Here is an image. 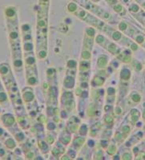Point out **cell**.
I'll return each mask as SVG.
<instances>
[{"mask_svg": "<svg viewBox=\"0 0 145 160\" xmlns=\"http://www.w3.org/2000/svg\"><path fill=\"white\" fill-rule=\"evenodd\" d=\"M5 16L7 18L8 35L12 51L13 66L15 71H20L23 69V62L22 58V46L18 32L17 8L15 7H8L5 9Z\"/></svg>", "mask_w": 145, "mask_h": 160, "instance_id": "cell-1", "label": "cell"}, {"mask_svg": "<svg viewBox=\"0 0 145 160\" xmlns=\"http://www.w3.org/2000/svg\"><path fill=\"white\" fill-rule=\"evenodd\" d=\"M2 122L6 128H10L15 123V118L10 114H5L2 116Z\"/></svg>", "mask_w": 145, "mask_h": 160, "instance_id": "cell-2", "label": "cell"}, {"mask_svg": "<svg viewBox=\"0 0 145 160\" xmlns=\"http://www.w3.org/2000/svg\"><path fill=\"white\" fill-rule=\"evenodd\" d=\"M23 99L24 102H31L33 99H34V95L31 91H28L27 88L23 90L22 94Z\"/></svg>", "mask_w": 145, "mask_h": 160, "instance_id": "cell-3", "label": "cell"}, {"mask_svg": "<svg viewBox=\"0 0 145 160\" xmlns=\"http://www.w3.org/2000/svg\"><path fill=\"white\" fill-rule=\"evenodd\" d=\"M8 102V95L6 94L4 91L3 88V85L0 82V105L5 106L6 103Z\"/></svg>", "mask_w": 145, "mask_h": 160, "instance_id": "cell-4", "label": "cell"}, {"mask_svg": "<svg viewBox=\"0 0 145 160\" xmlns=\"http://www.w3.org/2000/svg\"><path fill=\"white\" fill-rule=\"evenodd\" d=\"M4 145L10 150H13L14 148L16 147V143H15V141L12 138H8V139L6 140L4 142Z\"/></svg>", "mask_w": 145, "mask_h": 160, "instance_id": "cell-5", "label": "cell"}, {"mask_svg": "<svg viewBox=\"0 0 145 160\" xmlns=\"http://www.w3.org/2000/svg\"><path fill=\"white\" fill-rule=\"evenodd\" d=\"M107 63V59L106 57L100 56L98 59V66L100 68H104Z\"/></svg>", "mask_w": 145, "mask_h": 160, "instance_id": "cell-6", "label": "cell"}, {"mask_svg": "<svg viewBox=\"0 0 145 160\" xmlns=\"http://www.w3.org/2000/svg\"><path fill=\"white\" fill-rule=\"evenodd\" d=\"M67 9H68V11L70 12H75L77 11V9H78V7L74 2H70L68 4V6H67Z\"/></svg>", "mask_w": 145, "mask_h": 160, "instance_id": "cell-7", "label": "cell"}, {"mask_svg": "<svg viewBox=\"0 0 145 160\" xmlns=\"http://www.w3.org/2000/svg\"><path fill=\"white\" fill-rule=\"evenodd\" d=\"M121 78L123 79H128L130 78V72L128 70H123L121 72Z\"/></svg>", "mask_w": 145, "mask_h": 160, "instance_id": "cell-8", "label": "cell"}, {"mask_svg": "<svg viewBox=\"0 0 145 160\" xmlns=\"http://www.w3.org/2000/svg\"><path fill=\"white\" fill-rule=\"evenodd\" d=\"M93 82H94V83L96 84V86H101L102 84L103 83V82H104V80H103V78H100V77L97 76V77H95Z\"/></svg>", "mask_w": 145, "mask_h": 160, "instance_id": "cell-9", "label": "cell"}, {"mask_svg": "<svg viewBox=\"0 0 145 160\" xmlns=\"http://www.w3.org/2000/svg\"><path fill=\"white\" fill-rule=\"evenodd\" d=\"M84 138H80V137H79V138H76L74 140L75 146H78V147H81V146L84 144Z\"/></svg>", "mask_w": 145, "mask_h": 160, "instance_id": "cell-10", "label": "cell"}, {"mask_svg": "<svg viewBox=\"0 0 145 160\" xmlns=\"http://www.w3.org/2000/svg\"><path fill=\"white\" fill-rule=\"evenodd\" d=\"M95 112H96V110H95V107L94 105H90L88 107V108H87V114H88V115H90V116H92V115H94Z\"/></svg>", "mask_w": 145, "mask_h": 160, "instance_id": "cell-11", "label": "cell"}, {"mask_svg": "<svg viewBox=\"0 0 145 160\" xmlns=\"http://www.w3.org/2000/svg\"><path fill=\"white\" fill-rule=\"evenodd\" d=\"M71 83V84H74V79H73L71 77H68V78H67L65 79V81H64V85L65 86H67V88H70L69 87V84Z\"/></svg>", "mask_w": 145, "mask_h": 160, "instance_id": "cell-12", "label": "cell"}, {"mask_svg": "<svg viewBox=\"0 0 145 160\" xmlns=\"http://www.w3.org/2000/svg\"><path fill=\"white\" fill-rule=\"evenodd\" d=\"M130 11H132V12H138L139 11V10H140V8L138 7L136 4H132V5L130 6Z\"/></svg>", "mask_w": 145, "mask_h": 160, "instance_id": "cell-13", "label": "cell"}, {"mask_svg": "<svg viewBox=\"0 0 145 160\" xmlns=\"http://www.w3.org/2000/svg\"><path fill=\"white\" fill-rule=\"evenodd\" d=\"M82 57H83L84 59H89V58H91V54H90L89 51H84L82 53Z\"/></svg>", "mask_w": 145, "mask_h": 160, "instance_id": "cell-14", "label": "cell"}, {"mask_svg": "<svg viewBox=\"0 0 145 160\" xmlns=\"http://www.w3.org/2000/svg\"><path fill=\"white\" fill-rule=\"evenodd\" d=\"M114 10L115 11H116V12L120 13L123 11V7H122V5H120V4H116V6L114 7Z\"/></svg>", "mask_w": 145, "mask_h": 160, "instance_id": "cell-15", "label": "cell"}, {"mask_svg": "<svg viewBox=\"0 0 145 160\" xmlns=\"http://www.w3.org/2000/svg\"><path fill=\"white\" fill-rule=\"evenodd\" d=\"M86 33H87V36L93 37L95 35V30L92 29V28H88V29L86 31Z\"/></svg>", "mask_w": 145, "mask_h": 160, "instance_id": "cell-16", "label": "cell"}, {"mask_svg": "<svg viewBox=\"0 0 145 160\" xmlns=\"http://www.w3.org/2000/svg\"><path fill=\"white\" fill-rule=\"evenodd\" d=\"M132 99L135 102H139L140 101V96L139 95H137V94H133V95H132Z\"/></svg>", "mask_w": 145, "mask_h": 160, "instance_id": "cell-17", "label": "cell"}, {"mask_svg": "<svg viewBox=\"0 0 145 160\" xmlns=\"http://www.w3.org/2000/svg\"><path fill=\"white\" fill-rule=\"evenodd\" d=\"M77 65L76 62L75 61V60H70L68 62H67V66H68V68H75Z\"/></svg>", "mask_w": 145, "mask_h": 160, "instance_id": "cell-18", "label": "cell"}, {"mask_svg": "<svg viewBox=\"0 0 145 160\" xmlns=\"http://www.w3.org/2000/svg\"><path fill=\"white\" fill-rule=\"evenodd\" d=\"M116 146L112 145L111 146L110 148H108V150H107V152H108L109 155H113L115 152H116Z\"/></svg>", "mask_w": 145, "mask_h": 160, "instance_id": "cell-19", "label": "cell"}, {"mask_svg": "<svg viewBox=\"0 0 145 160\" xmlns=\"http://www.w3.org/2000/svg\"><path fill=\"white\" fill-rule=\"evenodd\" d=\"M104 37L103 36V35H98V36L96 37V42H98V43L101 44L103 43V42H104Z\"/></svg>", "mask_w": 145, "mask_h": 160, "instance_id": "cell-20", "label": "cell"}, {"mask_svg": "<svg viewBox=\"0 0 145 160\" xmlns=\"http://www.w3.org/2000/svg\"><path fill=\"white\" fill-rule=\"evenodd\" d=\"M108 50L110 52L115 53V51H117V48H116V45H114V44H110V46H109V48H108Z\"/></svg>", "mask_w": 145, "mask_h": 160, "instance_id": "cell-21", "label": "cell"}, {"mask_svg": "<svg viewBox=\"0 0 145 160\" xmlns=\"http://www.w3.org/2000/svg\"><path fill=\"white\" fill-rule=\"evenodd\" d=\"M112 117L110 116V115H106L105 117H104V121H105L107 123H110V122H112Z\"/></svg>", "mask_w": 145, "mask_h": 160, "instance_id": "cell-22", "label": "cell"}, {"mask_svg": "<svg viewBox=\"0 0 145 160\" xmlns=\"http://www.w3.org/2000/svg\"><path fill=\"white\" fill-rule=\"evenodd\" d=\"M112 37L115 40H119L120 38V37H121V34L119 32H115L114 34H113Z\"/></svg>", "mask_w": 145, "mask_h": 160, "instance_id": "cell-23", "label": "cell"}, {"mask_svg": "<svg viewBox=\"0 0 145 160\" xmlns=\"http://www.w3.org/2000/svg\"><path fill=\"white\" fill-rule=\"evenodd\" d=\"M46 25V22L44 21V20H42V19H39V22H38V27L39 28H44V26Z\"/></svg>", "mask_w": 145, "mask_h": 160, "instance_id": "cell-24", "label": "cell"}, {"mask_svg": "<svg viewBox=\"0 0 145 160\" xmlns=\"http://www.w3.org/2000/svg\"><path fill=\"white\" fill-rule=\"evenodd\" d=\"M119 28H120L121 31H125V30L127 29V24H126L125 22H122V23L120 24Z\"/></svg>", "mask_w": 145, "mask_h": 160, "instance_id": "cell-25", "label": "cell"}, {"mask_svg": "<svg viewBox=\"0 0 145 160\" xmlns=\"http://www.w3.org/2000/svg\"><path fill=\"white\" fill-rule=\"evenodd\" d=\"M143 40H144V38H143V36H142V35H139V36H137V38H136V41H137L139 43H142V42H143Z\"/></svg>", "mask_w": 145, "mask_h": 160, "instance_id": "cell-26", "label": "cell"}, {"mask_svg": "<svg viewBox=\"0 0 145 160\" xmlns=\"http://www.w3.org/2000/svg\"><path fill=\"white\" fill-rule=\"evenodd\" d=\"M123 158H124V159H131V158H132V155H131L129 153H125V154L123 155Z\"/></svg>", "mask_w": 145, "mask_h": 160, "instance_id": "cell-27", "label": "cell"}, {"mask_svg": "<svg viewBox=\"0 0 145 160\" xmlns=\"http://www.w3.org/2000/svg\"><path fill=\"white\" fill-rule=\"evenodd\" d=\"M123 132L128 133L129 131H130V128H129V127H127V126H125V127H123Z\"/></svg>", "mask_w": 145, "mask_h": 160, "instance_id": "cell-28", "label": "cell"}, {"mask_svg": "<svg viewBox=\"0 0 145 160\" xmlns=\"http://www.w3.org/2000/svg\"><path fill=\"white\" fill-rule=\"evenodd\" d=\"M131 57L129 56H125L124 57V58H123V62H129L131 61Z\"/></svg>", "mask_w": 145, "mask_h": 160, "instance_id": "cell-29", "label": "cell"}, {"mask_svg": "<svg viewBox=\"0 0 145 160\" xmlns=\"http://www.w3.org/2000/svg\"><path fill=\"white\" fill-rule=\"evenodd\" d=\"M47 141L48 142H49V143H52L53 141H54V139H53V138H51V137H47Z\"/></svg>", "mask_w": 145, "mask_h": 160, "instance_id": "cell-30", "label": "cell"}, {"mask_svg": "<svg viewBox=\"0 0 145 160\" xmlns=\"http://www.w3.org/2000/svg\"><path fill=\"white\" fill-rule=\"evenodd\" d=\"M132 49L133 51H136V50L137 49V46H136V44H132Z\"/></svg>", "mask_w": 145, "mask_h": 160, "instance_id": "cell-31", "label": "cell"}, {"mask_svg": "<svg viewBox=\"0 0 145 160\" xmlns=\"http://www.w3.org/2000/svg\"><path fill=\"white\" fill-rule=\"evenodd\" d=\"M143 118L145 119V111H143Z\"/></svg>", "mask_w": 145, "mask_h": 160, "instance_id": "cell-32", "label": "cell"}, {"mask_svg": "<svg viewBox=\"0 0 145 160\" xmlns=\"http://www.w3.org/2000/svg\"><path fill=\"white\" fill-rule=\"evenodd\" d=\"M142 6H143V8H144V9H145V2H143V4H142Z\"/></svg>", "mask_w": 145, "mask_h": 160, "instance_id": "cell-33", "label": "cell"}]
</instances>
